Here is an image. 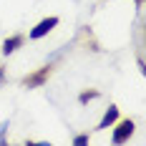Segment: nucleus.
I'll return each instance as SVG.
<instances>
[{
	"label": "nucleus",
	"instance_id": "nucleus-5",
	"mask_svg": "<svg viewBox=\"0 0 146 146\" xmlns=\"http://www.w3.org/2000/svg\"><path fill=\"white\" fill-rule=\"evenodd\" d=\"M20 45H23V35H13V38H8V40L3 43V53L10 56V53H15Z\"/></svg>",
	"mask_w": 146,
	"mask_h": 146
},
{
	"label": "nucleus",
	"instance_id": "nucleus-3",
	"mask_svg": "<svg viewBox=\"0 0 146 146\" xmlns=\"http://www.w3.org/2000/svg\"><path fill=\"white\" fill-rule=\"evenodd\" d=\"M48 73H50V68L45 66V68H40L38 73H33V76H28L23 83H25V88H38V86H43L45 83V78H48Z\"/></svg>",
	"mask_w": 146,
	"mask_h": 146
},
{
	"label": "nucleus",
	"instance_id": "nucleus-8",
	"mask_svg": "<svg viewBox=\"0 0 146 146\" xmlns=\"http://www.w3.org/2000/svg\"><path fill=\"white\" fill-rule=\"evenodd\" d=\"M5 129H8V121H5V123H0V141H3V133H5Z\"/></svg>",
	"mask_w": 146,
	"mask_h": 146
},
{
	"label": "nucleus",
	"instance_id": "nucleus-4",
	"mask_svg": "<svg viewBox=\"0 0 146 146\" xmlns=\"http://www.w3.org/2000/svg\"><path fill=\"white\" fill-rule=\"evenodd\" d=\"M116 118H118V108H116V106H111V108L103 113V118L98 121V126H96V129H108V126H111Z\"/></svg>",
	"mask_w": 146,
	"mask_h": 146
},
{
	"label": "nucleus",
	"instance_id": "nucleus-9",
	"mask_svg": "<svg viewBox=\"0 0 146 146\" xmlns=\"http://www.w3.org/2000/svg\"><path fill=\"white\" fill-rule=\"evenodd\" d=\"M3 78H5V76H3V71H0V81H3Z\"/></svg>",
	"mask_w": 146,
	"mask_h": 146
},
{
	"label": "nucleus",
	"instance_id": "nucleus-7",
	"mask_svg": "<svg viewBox=\"0 0 146 146\" xmlns=\"http://www.w3.org/2000/svg\"><path fill=\"white\" fill-rule=\"evenodd\" d=\"M73 144H76V146H86V144H88V136H76V139H73Z\"/></svg>",
	"mask_w": 146,
	"mask_h": 146
},
{
	"label": "nucleus",
	"instance_id": "nucleus-1",
	"mask_svg": "<svg viewBox=\"0 0 146 146\" xmlns=\"http://www.w3.org/2000/svg\"><path fill=\"white\" fill-rule=\"evenodd\" d=\"M56 25H58V18H56V15H50V18H43V20H40L35 28L30 30V40H38V38L48 35V33L56 28Z\"/></svg>",
	"mask_w": 146,
	"mask_h": 146
},
{
	"label": "nucleus",
	"instance_id": "nucleus-2",
	"mask_svg": "<svg viewBox=\"0 0 146 146\" xmlns=\"http://www.w3.org/2000/svg\"><path fill=\"white\" fill-rule=\"evenodd\" d=\"M131 133H133V121L131 118H129V121H121L116 126V131H113V144H123Z\"/></svg>",
	"mask_w": 146,
	"mask_h": 146
},
{
	"label": "nucleus",
	"instance_id": "nucleus-6",
	"mask_svg": "<svg viewBox=\"0 0 146 146\" xmlns=\"http://www.w3.org/2000/svg\"><path fill=\"white\" fill-rule=\"evenodd\" d=\"M93 98H98V91H86V93H81L78 101H81V103H88V101H93Z\"/></svg>",
	"mask_w": 146,
	"mask_h": 146
}]
</instances>
